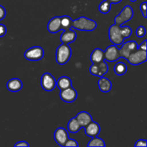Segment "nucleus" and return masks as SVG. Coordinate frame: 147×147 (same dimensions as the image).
I'll return each instance as SVG.
<instances>
[{"label":"nucleus","mask_w":147,"mask_h":147,"mask_svg":"<svg viewBox=\"0 0 147 147\" xmlns=\"http://www.w3.org/2000/svg\"><path fill=\"white\" fill-rule=\"evenodd\" d=\"M131 34L132 30L129 26L121 27L114 24L111 25L109 29V40L116 46H119L123 44L125 39L130 37Z\"/></svg>","instance_id":"f257e3e1"},{"label":"nucleus","mask_w":147,"mask_h":147,"mask_svg":"<svg viewBox=\"0 0 147 147\" xmlns=\"http://www.w3.org/2000/svg\"><path fill=\"white\" fill-rule=\"evenodd\" d=\"M96 27H97V23L96 22V21L86 17H80L73 20L71 29H76L80 31L90 32L93 31Z\"/></svg>","instance_id":"f03ea898"},{"label":"nucleus","mask_w":147,"mask_h":147,"mask_svg":"<svg viewBox=\"0 0 147 147\" xmlns=\"http://www.w3.org/2000/svg\"><path fill=\"white\" fill-rule=\"evenodd\" d=\"M72 50L68 44L63 43L56 50V62L59 65H64L69 61L71 57Z\"/></svg>","instance_id":"7ed1b4c3"},{"label":"nucleus","mask_w":147,"mask_h":147,"mask_svg":"<svg viewBox=\"0 0 147 147\" xmlns=\"http://www.w3.org/2000/svg\"><path fill=\"white\" fill-rule=\"evenodd\" d=\"M134 16V10L129 5L125 6L120 13L114 18L115 24L121 26L124 23L130 21Z\"/></svg>","instance_id":"20e7f679"},{"label":"nucleus","mask_w":147,"mask_h":147,"mask_svg":"<svg viewBox=\"0 0 147 147\" xmlns=\"http://www.w3.org/2000/svg\"><path fill=\"white\" fill-rule=\"evenodd\" d=\"M45 52L42 47L33 46L27 49L24 53V56L27 60L31 61H38L42 59Z\"/></svg>","instance_id":"39448f33"},{"label":"nucleus","mask_w":147,"mask_h":147,"mask_svg":"<svg viewBox=\"0 0 147 147\" xmlns=\"http://www.w3.org/2000/svg\"><path fill=\"white\" fill-rule=\"evenodd\" d=\"M147 60V52L146 50L138 49L130 54L127 58L129 63L133 65H138L142 63H145Z\"/></svg>","instance_id":"423d86ee"},{"label":"nucleus","mask_w":147,"mask_h":147,"mask_svg":"<svg viewBox=\"0 0 147 147\" xmlns=\"http://www.w3.org/2000/svg\"><path fill=\"white\" fill-rule=\"evenodd\" d=\"M138 44L134 40H131V41L126 42L123 43L120 49H119V55L120 57L122 58H124L127 60L130 54H131L133 52L137 50Z\"/></svg>","instance_id":"0eeeda50"},{"label":"nucleus","mask_w":147,"mask_h":147,"mask_svg":"<svg viewBox=\"0 0 147 147\" xmlns=\"http://www.w3.org/2000/svg\"><path fill=\"white\" fill-rule=\"evenodd\" d=\"M40 84L43 90L48 92L52 91L56 86L55 78L50 73H45L41 77Z\"/></svg>","instance_id":"6e6552de"},{"label":"nucleus","mask_w":147,"mask_h":147,"mask_svg":"<svg viewBox=\"0 0 147 147\" xmlns=\"http://www.w3.org/2000/svg\"><path fill=\"white\" fill-rule=\"evenodd\" d=\"M89 70H90V73L93 76L100 78L104 76L106 73H108V71H109V65L103 60L100 63H93Z\"/></svg>","instance_id":"1a4fd4ad"},{"label":"nucleus","mask_w":147,"mask_h":147,"mask_svg":"<svg viewBox=\"0 0 147 147\" xmlns=\"http://www.w3.org/2000/svg\"><path fill=\"white\" fill-rule=\"evenodd\" d=\"M77 97V91L72 86L60 90V98L66 103H73L76 100Z\"/></svg>","instance_id":"9d476101"},{"label":"nucleus","mask_w":147,"mask_h":147,"mask_svg":"<svg viewBox=\"0 0 147 147\" xmlns=\"http://www.w3.org/2000/svg\"><path fill=\"white\" fill-rule=\"evenodd\" d=\"M121 58L119 48L115 45L109 46L104 51V60L107 62H114Z\"/></svg>","instance_id":"9b49d317"},{"label":"nucleus","mask_w":147,"mask_h":147,"mask_svg":"<svg viewBox=\"0 0 147 147\" xmlns=\"http://www.w3.org/2000/svg\"><path fill=\"white\" fill-rule=\"evenodd\" d=\"M68 138V133L67 130L63 127L57 128L54 133V139L55 140L56 143L60 146H65Z\"/></svg>","instance_id":"f8f14e48"},{"label":"nucleus","mask_w":147,"mask_h":147,"mask_svg":"<svg viewBox=\"0 0 147 147\" xmlns=\"http://www.w3.org/2000/svg\"><path fill=\"white\" fill-rule=\"evenodd\" d=\"M85 128V133L89 137H95L98 136L100 131V126L97 122L92 121Z\"/></svg>","instance_id":"ddd939ff"},{"label":"nucleus","mask_w":147,"mask_h":147,"mask_svg":"<svg viewBox=\"0 0 147 147\" xmlns=\"http://www.w3.org/2000/svg\"><path fill=\"white\" fill-rule=\"evenodd\" d=\"M47 30L50 33H57L61 30V17H54L47 23Z\"/></svg>","instance_id":"4468645a"},{"label":"nucleus","mask_w":147,"mask_h":147,"mask_svg":"<svg viewBox=\"0 0 147 147\" xmlns=\"http://www.w3.org/2000/svg\"><path fill=\"white\" fill-rule=\"evenodd\" d=\"M76 37H77V34H76V32L72 29H69V30H63L62 32L60 40L62 43L70 44L76 40Z\"/></svg>","instance_id":"2eb2a0df"},{"label":"nucleus","mask_w":147,"mask_h":147,"mask_svg":"<svg viewBox=\"0 0 147 147\" xmlns=\"http://www.w3.org/2000/svg\"><path fill=\"white\" fill-rule=\"evenodd\" d=\"M76 119L78 121L79 124L81 126V128H84L87 126L88 123L93 121V118H92L91 115L87 111H80V113H78L76 116Z\"/></svg>","instance_id":"dca6fc26"},{"label":"nucleus","mask_w":147,"mask_h":147,"mask_svg":"<svg viewBox=\"0 0 147 147\" xmlns=\"http://www.w3.org/2000/svg\"><path fill=\"white\" fill-rule=\"evenodd\" d=\"M23 83L20 79L14 78L10 79L7 83V88L11 92H18L22 88Z\"/></svg>","instance_id":"f3484780"},{"label":"nucleus","mask_w":147,"mask_h":147,"mask_svg":"<svg viewBox=\"0 0 147 147\" xmlns=\"http://www.w3.org/2000/svg\"><path fill=\"white\" fill-rule=\"evenodd\" d=\"M99 90L103 93H109L112 88V83L109 78H105L103 76L100 77L98 81Z\"/></svg>","instance_id":"a211bd4d"},{"label":"nucleus","mask_w":147,"mask_h":147,"mask_svg":"<svg viewBox=\"0 0 147 147\" xmlns=\"http://www.w3.org/2000/svg\"><path fill=\"white\" fill-rule=\"evenodd\" d=\"M90 60L93 63H98L104 60V51L100 48H96L90 55Z\"/></svg>","instance_id":"6ab92c4d"},{"label":"nucleus","mask_w":147,"mask_h":147,"mask_svg":"<svg viewBox=\"0 0 147 147\" xmlns=\"http://www.w3.org/2000/svg\"><path fill=\"white\" fill-rule=\"evenodd\" d=\"M56 86H57L60 90L67 88L72 86V80L67 76H62L56 81Z\"/></svg>","instance_id":"aec40b11"},{"label":"nucleus","mask_w":147,"mask_h":147,"mask_svg":"<svg viewBox=\"0 0 147 147\" xmlns=\"http://www.w3.org/2000/svg\"><path fill=\"white\" fill-rule=\"evenodd\" d=\"M81 129V126L79 124L78 121H77L76 117H73L67 123V129L72 134H76Z\"/></svg>","instance_id":"412c9836"},{"label":"nucleus","mask_w":147,"mask_h":147,"mask_svg":"<svg viewBox=\"0 0 147 147\" xmlns=\"http://www.w3.org/2000/svg\"><path fill=\"white\" fill-rule=\"evenodd\" d=\"M113 70L117 76H123V75L126 74V73L127 72V66H126V63H123V62H119L114 65Z\"/></svg>","instance_id":"4be33fe9"},{"label":"nucleus","mask_w":147,"mask_h":147,"mask_svg":"<svg viewBox=\"0 0 147 147\" xmlns=\"http://www.w3.org/2000/svg\"><path fill=\"white\" fill-rule=\"evenodd\" d=\"M72 22H73V20L69 16H61V27L60 29L63 30L71 29Z\"/></svg>","instance_id":"5701e85b"},{"label":"nucleus","mask_w":147,"mask_h":147,"mask_svg":"<svg viewBox=\"0 0 147 147\" xmlns=\"http://www.w3.org/2000/svg\"><path fill=\"white\" fill-rule=\"evenodd\" d=\"M111 8V3L109 0H103L99 4L98 9L99 11L102 14H107L110 11Z\"/></svg>","instance_id":"b1692460"},{"label":"nucleus","mask_w":147,"mask_h":147,"mask_svg":"<svg viewBox=\"0 0 147 147\" xmlns=\"http://www.w3.org/2000/svg\"><path fill=\"white\" fill-rule=\"evenodd\" d=\"M88 146L93 147V146H98V147H104L106 146L104 141L98 136L92 137V139L88 143Z\"/></svg>","instance_id":"393cba45"},{"label":"nucleus","mask_w":147,"mask_h":147,"mask_svg":"<svg viewBox=\"0 0 147 147\" xmlns=\"http://www.w3.org/2000/svg\"><path fill=\"white\" fill-rule=\"evenodd\" d=\"M136 34L138 37H143L146 34V29L144 26H139L137 27Z\"/></svg>","instance_id":"a878e982"},{"label":"nucleus","mask_w":147,"mask_h":147,"mask_svg":"<svg viewBox=\"0 0 147 147\" xmlns=\"http://www.w3.org/2000/svg\"><path fill=\"white\" fill-rule=\"evenodd\" d=\"M78 146H79L78 143L76 142V140H75V139H70V138H68V139H67V142H66L65 144V147H68V146L78 147Z\"/></svg>","instance_id":"bb28decb"},{"label":"nucleus","mask_w":147,"mask_h":147,"mask_svg":"<svg viewBox=\"0 0 147 147\" xmlns=\"http://www.w3.org/2000/svg\"><path fill=\"white\" fill-rule=\"evenodd\" d=\"M146 1H144L142 4H140V7H139V9H140L142 13V15L144 18H146L147 17V9H146Z\"/></svg>","instance_id":"cd10ccee"},{"label":"nucleus","mask_w":147,"mask_h":147,"mask_svg":"<svg viewBox=\"0 0 147 147\" xmlns=\"http://www.w3.org/2000/svg\"><path fill=\"white\" fill-rule=\"evenodd\" d=\"M135 147L142 146V147H146L147 146V141L146 139H139L137 142L135 143Z\"/></svg>","instance_id":"c85d7f7f"},{"label":"nucleus","mask_w":147,"mask_h":147,"mask_svg":"<svg viewBox=\"0 0 147 147\" xmlns=\"http://www.w3.org/2000/svg\"><path fill=\"white\" fill-rule=\"evenodd\" d=\"M6 34H7L6 26L3 24H0V37H4Z\"/></svg>","instance_id":"c756f323"},{"label":"nucleus","mask_w":147,"mask_h":147,"mask_svg":"<svg viewBox=\"0 0 147 147\" xmlns=\"http://www.w3.org/2000/svg\"><path fill=\"white\" fill-rule=\"evenodd\" d=\"M14 146H21V147H29L30 146V144L27 143L25 141H20V142H18L17 143L14 144Z\"/></svg>","instance_id":"7c9ffc66"},{"label":"nucleus","mask_w":147,"mask_h":147,"mask_svg":"<svg viewBox=\"0 0 147 147\" xmlns=\"http://www.w3.org/2000/svg\"><path fill=\"white\" fill-rule=\"evenodd\" d=\"M6 17V10L3 6L0 5V21Z\"/></svg>","instance_id":"2f4dec72"},{"label":"nucleus","mask_w":147,"mask_h":147,"mask_svg":"<svg viewBox=\"0 0 147 147\" xmlns=\"http://www.w3.org/2000/svg\"><path fill=\"white\" fill-rule=\"evenodd\" d=\"M146 43H147V40H145L140 45L138 46V49H141V50H146Z\"/></svg>","instance_id":"473e14b6"},{"label":"nucleus","mask_w":147,"mask_h":147,"mask_svg":"<svg viewBox=\"0 0 147 147\" xmlns=\"http://www.w3.org/2000/svg\"><path fill=\"white\" fill-rule=\"evenodd\" d=\"M109 1H110L111 4H119V3H120L122 0H109ZM130 1H132V2H134L136 0H130Z\"/></svg>","instance_id":"72a5a7b5"}]
</instances>
